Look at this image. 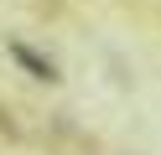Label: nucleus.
<instances>
[{
  "mask_svg": "<svg viewBox=\"0 0 161 155\" xmlns=\"http://www.w3.org/2000/svg\"><path fill=\"white\" fill-rule=\"evenodd\" d=\"M11 52H16V57H21V62H26V67H31V72H36V78H52V67H47V62H42V57H36V52H31V47H21V41H16V47H11Z\"/></svg>",
  "mask_w": 161,
  "mask_h": 155,
  "instance_id": "f257e3e1",
  "label": "nucleus"
}]
</instances>
